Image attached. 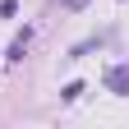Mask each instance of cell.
Instances as JSON below:
<instances>
[{
	"label": "cell",
	"mask_w": 129,
	"mask_h": 129,
	"mask_svg": "<svg viewBox=\"0 0 129 129\" xmlns=\"http://www.w3.org/2000/svg\"><path fill=\"white\" fill-rule=\"evenodd\" d=\"M111 88L124 97V88H129V69H124V64H120V69H111Z\"/></svg>",
	"instance_id": "obj_2"
},
{
	"label": "cell",
	"mask_w": 129,
	"mask_h": 129,
	"mask_svg": "<svg viewBox=\"0 0 129 129\" xmlns=\"http://www.w3.org/2000/svg\"><path fill=\"white\" fill-rule=\"evenodd\" d=\"M28 42H32V28H23L19 37H14V46H9V60H23V51H28Z\"/></svg>",
	"instance_id": "obj_1"
},
{
	"label": "cell",
	"mask_w": 129,
	"mask_h": 129,
	"mask_svg": "<svg viewBox=\"0 0 129 129\" xmlns=\"http://www.w3.org/2000/svg\"><path fill=\"white\" fill-rule=\"evenodd\" d=\"M83 5H88V0H69V9H83Z\"/></svg>",
	"instance_id": "obj_4"
},
{
	"label": "cell",
	"mask_w": 129,
	"mask_h": 129,
	"mask_svg": "<svg viewBox=\"0 0 129 129\" xmlns=\"http://www.w3.org/2000/svg\"><path fill=\"white\" fill-rule=\"evenodd\" d=\"M14 9H19V5H14V0H0V19H9Z\"/></svg>",
	"instance_id": "obj_3"
}]
</instances>
